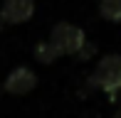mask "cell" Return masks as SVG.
I'll return each instance as SVG.
<instances>
[{
  "instance_id": "1",
  "label": "cell",
  "mask_w": 121,
  "mask_h": 118,
  "mask_svg": "<svg viewBox=\"0 0 121 118\" xmlns=\"http://www.w3.org/2000/svg\"><path fill=\"white\" fill-rule=\"evenodd\" d=\"M94 84L99 89L109 91L111 98H116V94L121 91V57L119 54H109L96 64Z\"/></svg>"
},
{
  "instance_id": "2",
  "label": "cell",
  "mask_w": 121,
  "mask_h": 118,
  "mask_svg": "<svg viewBox=\"0 0 121 118\" xmlns=\"http://www.w3.org/2000/svg\"><path fill=\"white\" fill-rule=\"evenodd\" d=\"M49 42L59 49V54H77L86 44L84 32L79 27H74V25H67V22H59L52 27V39Z\"/></svg>"
},
{
  "instance_id": "3",
  "label": "cell",
  "mask_w": 121,
  "mask_h": 118,
  "mask_svg": "<svg viewBox=\"0 0 121 118\" xmlns=\"http://www.w3.org/2000/svg\"><path fill=\"white\" fill-rule=\"evenodd\" d=\"M35 84H37L35 71L27 69V67H17V69L10 71L8 79H5V91L13 94V96H22V94H30V91L35 89Z\"/></svg>"
},
{
  "instance_id": "4",
  "label": "cell",
  "mask_w": 121,
  "mask_h": 118,
  "mask_svg": "<svg viewBox=\"0 0 121 118\" xmlns=\"http://www.w3.org/2000/svg\"><path fill=\"white\" fill-rule=\"evenodd\" d=\"M32 12H35L32 0H5L3 10H0V17L8 25H22L32 17Z\"/></svg>"
},
{
  "instance_id": "5",
  "label": "cell",
  "mask_w": 121,
  "mask_h": 118,
  "mask_svg": "<svg viewBox=\"0 0 121 118\" xmlns=\"http://www.w3.org/2000/svg\"><path fill=\"white\" fill-rule=\"evenodd\" d=\"M99 12L104 20L121 22V0H99Z\"/></svg>"
},
{
  "instance_id": "6",
  "label": "cell",
  "mask_w": 121,
  "mask_h": 118,
  "mask_svg": "<svg viewBox=\"0 0 121 118\" xmlns=\"http://www.w3.org/2000/svg\"><path fill=\"white\" fill-rule=\"evenodd\" d=\"M35 57L40 59L42 64H49V62H54V59L59 57V49L52 44V42H40V44L35 47Z\"/></svg>"
},
{
  "instance_id": "7",
  "label": "cell",
  "mask_w": 121,
  "mask_h": 118,
  "mask_svg": "<svg viewBox=\"0 0 121 118\" xmlns=\"http://www.w3.org/2000/svg\"><path fill=\"white\" fill-rule=\"evenodd\" d=\"M91 52H94V44H89V42H86V44L82 47L79 52H77V57H79V59H89V54H91Z\"/></svg>"
},
{
  "instance_id": "8",
  "label": "cell",
  "mask_w": 121,
  "mask_h": 118,
  "mask_svg": "<svg viewBox=\"0 0 121 118\" xmlns=\"http://www.w3.org/2000/svg\"><path fill=\"white\" fill-rule=\"evenodd\" d=\"M114 118H121V108H119V111H116V116H114Z\"/></svg>"
}]
</instances>
